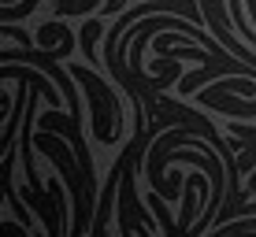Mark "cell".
<instances>
[{"mask_svg":"<svg viewBox=\"0 0 256 237\" xmlns=\"http://www.w3.org/2000/svg\"><path fill=\"white\" fill-rule=\"evenodd\" d=\"M100 30H104V22L100 19H90V22H86L82 26V37H78V45H82V56L86 59H90V63H96V37H100Z\"/></svg>","mask_w":256,"mask_h":237,"instance_id":"obj_1","label":"cell"},{"mask_svg":"<svg viewBox=\"0 0 256 237\" xmlns=\"http://www.w3.org/2000/svg\"><path fill=\"white\" fill-rule=\"evenodd\" d=\"M256 230V215H245V219H226V223H216V234H249Z\"/></svg>","mask_w":256,"mask_h":237,"instance_id":"obj_2","label":"cell"}]
</instances>
